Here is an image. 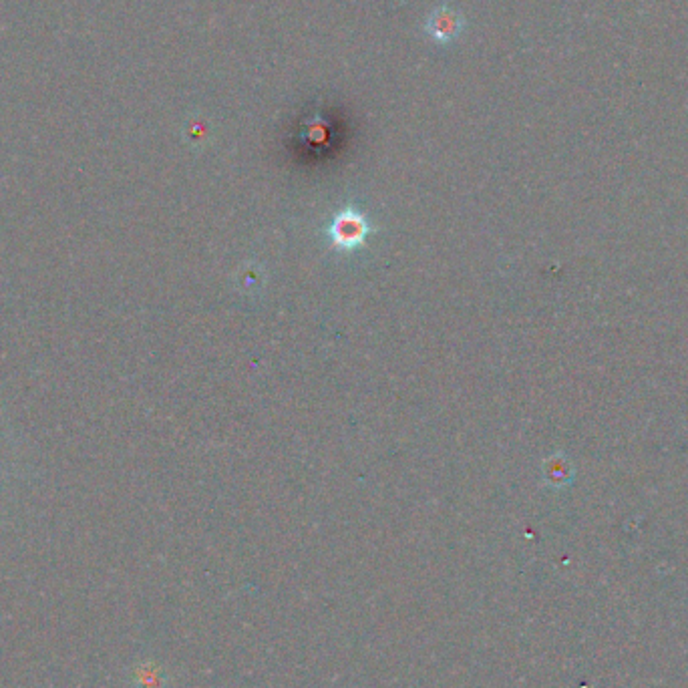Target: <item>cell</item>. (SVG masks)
I'll return each instance as SVG.
<instances>
[{"mask_svg": "<svg viewBox=\"0 0 688 688\" xmlns=\"http://www.w3.org/2000/svg\"><path fill=\"white\" fill-rule=\"evenodd\" d=\"M367 236H369V224L365 216L353 210L338 214L330 226V238L334 246L342 250L359 248L367 240Z\"/></svg>", "mask_w": 688, "mask_h": 688, "instance_id": "obj_1", "label": "cell"}, {"mask_svg": "<svg viewBox=\"0 0 688 688\" xmlns=\"http://www.w3.org/2000/svg\"><path fill=\"white\" fill-rule=\"evenodd\" d=\"M427 29H429V33H431L439 43H449V41H453V39L459 35L461 23H459V17H457L453 11L441 9V11H437V13L429 19Z\"/></svg>", "mask_w": 688, "mask_h": 688, "instance_id": "obj_2", "label": "cell"}]
</instances>
